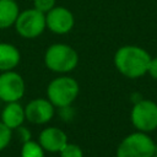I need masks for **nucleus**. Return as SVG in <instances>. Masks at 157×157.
Returning <instances> with one entry per match:
<instances>
[{"label":"nucleus","mask_w":157,"mask_h":157,"mask_svg":"<svg viewBox=\"0 0 157 157\" xmlns=\"http://www.w3.org/2000/svg\"><path fill=\"white\" fill-rule=\"evenodd\" d=\"M151 55L141 47L123 45L114 54L117 70L129 78H137L147 74Z\"/></svg>","instance_id":"obj_1"},{"label":"nucleus","mask_w":157,"mask_h":157,"mask_svg":"<svg viewBox=\"0 0 157 157\" xmlns=\"http://www.w3.org/2000/svg\"><path fill=\"white\" fill-rule=\"evenodd\" d=\"M44 64L54 72H70L78 64V54L69 44L54 43L44 53Z\"/></svg>","instance_id":"obj_2"},{"label":"nucleus","mask_w":157,"mask_h":157,"mask_svg":"<svg viewBox=\"0 0 157 157\" xmlns=\"http://www.w3.org/2000/svg\"><path fill=\"white\" fill-rule=\"evenodd\" d=\"M157 147L147 132L136 131L125 136L117 148V157H152Z\"/></svg>","instance_id":"obj_3"},{"label":"nucleus","mask_w":157,"mask_h":157,"mask_svg":"<svg viewBox=\"0 0 157 157\" xmlns=\"http://www.w3.org/2000/svg\"><path fill=\"white\" fill-rule=\"evenodd\" d=\"M80 87L75 78L60 76L54 78L47 87V96L54 107L66 108L78 96Z\"/></svg>","instance_id":"obj_4"},{"label":"nucleus","mask_w":157,"mask_h":157,"mask_svg":"<svg viewBox=\"0 0 157 157\" xmlns=\"http://www.w3.org/2000/svg\"><path fill=\"white\" fill-rule=\"evenodd\" d=\"M17 34L26 39H33L39 37L47 28L45 13L32 7L20 11L17 20L13 25Z\"/></svg>","instance_id":"obj_5"},{"label":"nucleus","mask_w":157,"mask_h":157,"mask_svg":"<svg viewBox=\"0 0 157 157\" xmlns=\"http://www.w3.org/2000/svg\"><path fill=\"white\" fill-rule=\"evenodd\" d=\"M131 123L137 131L150 132L157 129V103L141 99L131 109Z\"/></svg>","instance_id":"obj_6"},{"label":"nucleus","mask_w":157,"mask_h":157,"mask_svg":"<svg viewBox=\"0 0 157 157\" xmlns=\"http://www.w3.org/2000/svg\"><path fill=\"white\" fill-rule=\"evenodd\" d=\"M25 94V81L22 76L12 70L0 74V99L9 102H17Z\"/></svg>","instance_id":"obj_7"},{"label":"nucleus","mask_w":157,"mask_h":157,"mask_svg":"<svg viewBox=\"0 0 157 157\" xmlns=\"http://www.w3.org/2000/svg\"><path fill=\"white\" fill-rule=\"evenodd\" d=\"M47 28L55 34H66L75 26L74 13L64 6H54L45 13Z\"/></svg>","instance_id":"obj_8"},{"label":"nucleus","mask_w":157,"mask_h":157,"mask_svg":"<svg viewBox=\"0 0 157 157\" xmlns=\"http://www.w3.org/2000/svg\"><path fill=\"white\" fill-rule=\"evenodd\" d=\"M25 115L32 124H45L54 115V105L49 99L36 98L25 107Z\"/></svg>","instance_id":"obj_9"},{"label":"nucleus","mask_w":157,"mask_h":157,"mask_svg":"<svg viewBox=\"0 0 157 157\" xmlns=\"http://www.w3.org/2000/svg\"><path fill=\"white\" fill-rule=\"evenodd\" d=\"M38 142L43 147L44 151L60 152V150L67 144V136L59 128H55V126L45 128L39 134Z\"/></svg>","instance_id":"obj_10"},{"label":"nucleus","mask_w":157,"mask_h":157,"mask_svg":"<svg viewBox=\"0 0 157 157\" xmlns=\"http://www.w3.org/2000/svg\"><path fill=\"white\" fill-rule=\"evenodd\" d=\"M25 119V108L17 102H9L1 113V121L11 130L21 126Z\"/></svg>","instance_id":"obj_11"},{"label":"nucleus","mask_w":157,"mask_h":157,"mask_svg":"<svg viewBox=\"0 0 157 157\" xmlns=\"http://www.w3.org/2000/svg\"><path fill=\"white\" fill-rule=\"evenodd\" d=\"M21 60L20 50L10 43H0V72L15 69Z\"/></svg>","instance_id":"obj_12"},{"label":"nucleus","mask_w":157,"mask_h":157,"mask_svg":"<svg viewBox=\"0 0 157 157\" xmlns=\"http://www.w3.org/2000/svg\"><path fill=\"white\" fill-rule=\"evenodd\" d=\"M18 13L20 7L15 0H0V29L12 27Z\"/></svg>","instance_id":"obj_13"},{"label":"nucleus","mask_w":157,"mask_h":157,"mask_svg":"<svg viewBox=\"0 0 157 157\" xmlns=\"http://www.w3.org/2000/svg\"><path fill=\"white\" fill-rule=\"evenodd\" d=\"M21 157H44V150L36 141H25L21 147Z\"/></svg>","instance_id":"obj_14"},{"label":"nucleus","mask_w":157,"mask_h":157,"mask_svg":"<svg viewBox=\"0 0 157 157\" xmlns=\"http://www.w3.org/2000/svg\"><path fill=\"white\" fill-rule=\"evenodd\" d=\"M60 157H83V152L78 145L75 144H66L60 150Z\"/></svg>","instance_id":"obj_15"},{"label":"nucleus","mask_w":157,"mask_h":157,"mask_svg":"<svg viewBox=\"0 0 157 157\" xmlns=\"http://www.w3.org/2000/svg\"><path fill=\"white\" fill-rule=\"evenodd\" d=\"M11 129L6 126L2 121H0V151L7 147V145L11 141Z\"/></svg>","instance_id":"obj_16"},{"label":"nucleus","mask_w":157,"mask_h":157,"mask_svg":"<svg viewBox=\"0 0 157 157\" xmlns=\"http://www.w3.org/2000/svg\"><path fill=\"white\" fill-rule=\"evenodd\" d=\"M54 6H56V0H33V7L43 13H47Z\"/></svg>","instance_id":"obj_17"},{"label":"nucleus","mask_w":157,"mask_h":157,"mask_svg":"<svg viewBox=\"0 0 157 157\" xmlns=\"http://www.w3.org/2000/svg\"><path fill=\"white\" fill-rule=\"evenodd\" d=\"M147 74H150V76L152 78L157 80V56L151 58L150 64H148V69H147Z\"/></svg>","instance_id":"obj_18"},{"label":"nucleus","mask_w":157,"mask_h":157,"mask_svg":"<svg viewBox=\"0 0 157 157\" xmlns=\"http://www.w3.org/2000/svg\"><path fill=\"white\" fill-rule=\"evenodd\" d=\"M152 157H157V152H156V153H155V155H153Z\"/></svg>","instance_id":"obj_19"}]
</instances>
